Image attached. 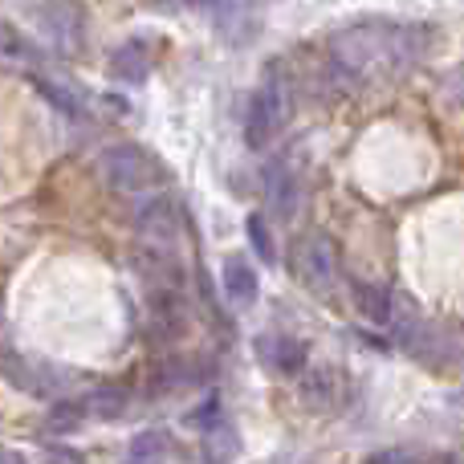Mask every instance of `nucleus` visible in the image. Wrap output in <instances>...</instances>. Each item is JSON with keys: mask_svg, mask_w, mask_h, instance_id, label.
<instances>
[{"mask_svg": "<svg viewBox=\"0 0 464 464\" xmlns=\"http://www.w3.org/2000/svg\"><path fill=\"white\" fill-rule=\"evenodd\" d=\"M432 33L420 24L400 21H362L334 37L330 57L354 82H387L395 73H408L424 57Z\"/></svg>", "mask_w": 464, "mask_h": 464, "instance_id": "1", "label": "nucleus"}, {"mask_svg": "<svg viewBox=\"0 0 464 464\" xmlns=\"http://www.w3.org/2000/svg\"><path fill=\"white\" fill-rule=\"evenodd\" d=\"M98 171L102 179L114 188V192H130V196H143V192H155V188L168 179V168L155 151L139 143H114L102 151L98 160Z\"/></svg>", "mask_w": 464, "mask_h": 464, "instance_id": "2", "label": "nucleus"}, {"mask_svg": "<svg viewBox=\"0 0 464 464\" xmlns=\"http://www.w3.org/2000/svg\"><path fill=\"white\" fill-rule=\"evenodd\" d=\"M33 21H37L41 37L53 41L62 53H73L86 41V5L82 0H37Z\"/></svg>", "mask_w": 464, "mask_h": 464, "instance_id": "3", "label": "nucleus"}, {"mask_svg": "<svg viewBox=\"0 0 464 464\" xmlns=\"http://www.w3.org/2000/svg\"><path fill=\"white\" fill-rule=\"evenodd\" d=\"M135 232H139V240H143V253L179 261V212L171 200L143 204L135 217Z\"/></svg>", "mask_w": 464, "mask_h": 464, "instance_id": "4", "label": "nucleus"}, {"mask_svg": "<svg viewBox=\"0 0 464 464\" xmlns=\"http://www.w3.org/2000/svg\"><path fill=\"white\" fill-rule=\"evenodd\" d=\"M297 281L314 294H330L338 281V253H334V240L326 232H310V237L297 240Z\"/></svg>", "mask_w": 464, "mask_h": 464, "instance_id": "5", "label": "nucleus"}, {"mask_svg": "<svg viewBox=\"0 0 464 464\" xmlns=\"http://www.w3.org/2000/svg\"><path fill=\"white\" fill-rule=\"evenodd\" d=\"M281 119H285V90H281L277 78H269L261 90L253 94L248 102V114H245V143L253 151L273 143V135L281 130Z\"/></svg>", "mask_w": 464, "mask_h": 464, "instance_id": "6", "label": "nucleus"}, {"mask_svg": "<svg viewBox=\"0 0 464 464\" xmlns=\"http://www.w3.org/2000/svg\"><path fill=\"white\" fill-rule=\"evenodd\" d=\"M256 359H261L265 371H273V375H297V371H305V343H297V338H281V334H261L256 338Z\"/></svg>", "mask_w": 464, "mask_h": 464, "instance_id": "7", "label": "nucleus"}, {"mask_svg": "<svg viewBox=\"0 0 464 464\" xmlns=\"http://www.w3.org/2000/svg\"><path fill=\"white\" fill-rule=\"evenodd\" d=\"M265 192H269V208H273L277 220L297 217V204H302V179H297V171L289 168V163H273Z\"/></svg>", "mask_w": 464, "mask_h": 464, "instance_id": "8", "label": "nucleus"}, {"mask_svg": "<svg viewBox=\"0 0 464 464\" xmlns=\"http://www.w3.org/2000/svg\"><path fill=\"white\" fill-rule=\"evenodd\" d=\"M111 73L119 82H127V86L147 82V73H151V57H147L143 41H127V45L114 49V53H111Z\"/></svg>", "mask_w": 464, "mask_h": 464, "instance_id": "9", "label": "nucleus"}, {"mask_svg": "<svg viewBox=\"0 0 464 464\" xmlns=\"http://www.w3.org/2000/svg\"><path fill=\"white\" fill-rule=\"evenodd\" d=\"M225 294L232 305H253L256 302V273L248 269L240 256L225 261Z\"/></svg>", "mask_w": 464, "mask_h": 464, "instance_id": "10", "label": "nucleus"}, {"mask_svg": "<svg viewBox=\"0 0 464 464\" xmlns=\"http://www.w3.org/2000/svg\"><path fill=\"white\" fill-rule=\"evenodd\" d=\"M237 452H240L237 428L225 424V420L208 424V432H204V464H232Z\"/></svg>", "mask_w": 464, "mask_h": 464, "instance_id": "11", "label": "nucleus"}, {"mask_svg": "<svg viewBox=\"0 0 464 464\" xmlns=\"http://www.w3.org/2000/svg\"><path fill=\"white\" fill-rule=\"evenodd\" d=\"M354 302H359V314L371 318L375 326H387L395 318L392 314V294L383 285H367V281H354Z\"/></svg>", "mask_w": 464, "mask_h": 464, "instance_id": "12", "label": "nucleus"}, {"mask_svg": "<svg viewBox=\"0 0 464 464\" xmlns=\"http://www.w3.org/2000/svg\"><path fill=\"white\" fill-rule=\"evenodd\" d=\"M168 460V436L163 432H139L127 449V464H163Z\"/></svg>", "mask_w": 464, "mask_h": 464, "instance_id": "13", "label": "nucleus"}, {"mask_svg": "<svg viewBox=\"0 0 464 464\" xmlns=\"http://www.w3.org/2000/svg\"><path fill=\"white\" fill-rule=\"evenodd\" d=\"M86 408L94 411L98 420H119L122 411H127V392L122 387H111V392H94L86 400Z\"/></svg>", "mask_w": 464, "mask_h": 464, "instance_id": "14", "label": "nucleus"}, {"mask_svg": "<svg viewBox=\"0 0 464 464\" xmlns=\"http://www.w3.org/2000/svg\"><path fill=\"white\" fill-rule=\"evenodd\" d=\"M248 240H253V248H256V256L261 261H277V245H273V237H269V228H265V220L261 217H248Z\"/></svg>", "mask_w": 464, "mask_h": 464, "instance_id": "15", "label": "nucleus"}, {"mask_svg": "<svg viewBox=\"0 0 464 464\" xmlns=\"http://www.w3.org/2000/svg\"><path fill=\"white\" fill-rule=\"evenodd\" d=\"M21 53H24V45H21V37H16V29L0 21V62H16Z\"/></svg>", "mask_w": 464, "mask_h": 464, "instance_id": "16", "label": "nucleus"}, {"mask_svg": "<svg viewBox=\"0 0 464 464\" xmlns=\"http://www.w3.org/2000/svg\"><path fill=\"white\" fill-rule=\"evenodd\" d=\"M0 464H24L21 452H0Z\"/></svg>", "mask_w": 464, "mask_h": 464, "instance_id": "17", "label": "nucleus"}, {"mask_svg": "<svg viewBox=\"0 0 464 464\" xmlns=\"http://www.w3.org/2000/svg\"><path fill=\"white\" fill-rule=\"evenodd\" d=\"M188 5H196V8H208V5H212V0H188Z\"/></svg>", "mask_w": 464, "mask_h": 464, "instance_id": "18", "label": "nucleus"}]
</instances>
